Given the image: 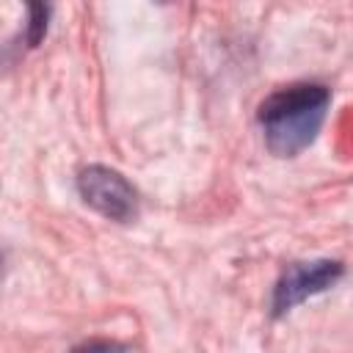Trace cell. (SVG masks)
Here are the masks:
<instances>
[{"instance_id": "obj_1", "label": "cell", "mask_w": 353, "mask_h": 353, "mask_svg": "<svg viewBox=\"0 0 353 353\" xmlns=\"http://www.w3.org/2000/svg\"><path fill=\"white\" fill-rule=\"evenodd\" d=\"M331 91L320 83H292L268 94L259 105V127L265 143L279 157L303 152L323 127Z\"/></svg>"}, {"instance_id": "obj_2", "label": "cell", "mask_w": 353, "mask_h": 353, "mask_svg": "<svg viewBox=\"0 0 353 353\" xmlns=\"http://www.w3.org/2000/svg\"><path fill=\"white\" fill-rule=\"evenodd\" d=\"M77 190L88 207L99 215L127 223L138 215V193L135 188L108 165H88L77 176Z\"/></svg>"}, {"instance_id": "obj_3", "label": "cell", "mask_w": 353, "mask_h": 353, "mask_svg": "<svg viewBox=\"0 0 353 353\" xmlns=\"http://www.w3.org/2000/svg\"><path fill=\"white\" fill-rule=\"evenodd\" d=\"M345 268L339 259H312V262H292L273 287V314H284L292 306L303 303L306 298L325 292L342 279Z\"/></svg>"}, {"instance_id": "obj_4", "label": "cell", "mask_w": 353, "mask_h": 353, "mask_svg": "<svg viewBox=\"0 0 353 353\" xmlns=\"http://www.w3.org/2000/svg\"><path fill=\"white\" fill-rule=\"evenodd\" d=\"M28 11H30V19H28V41H30V47H36L39 39L44 36V30H47V8L39 6V3H33Z\"/></svg>"}, {"instance_id": "obj_5", "label": "cell", "mask_w": 353, "mask_h": 353, "mask_svg": "<svg viewBox=\"0 0 353 353\" xmlns=\"http://www.w3.org/2000/svg\"><path fill=\"white\" fill-rule=\"evenodd\" d=\"M72 353H124V347H121V345H116V342L94 339V342H85V345H77Z\"/></svg>"}]
</instances>
